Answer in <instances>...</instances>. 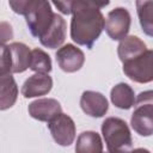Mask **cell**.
<instances>
[{
	"label": "cell",
	"instance_id": "cell-1",
	"mask_svg": "<svg viewBox=\"0 0 153 153\" xmlns=\"http://www.w3.org/2000/svg\"><path fill=\"white\" fill-rule=\"evenodd\" d=\"M106 5H109V1H72L71 37L76 44L85 45L88 49L92 48L105 26V19L100 8Z\"/></svg>",
	"mask_w": 153,
	"mask_h": 153
},
{
	"label": "cell",
	"instance_id": "cell-2",
	"mask_svg": "<svg viewBox=\"0 0 153 153\" xmlns=\"http://www.w3.org/2000/svg\"><path fill=\"white\" fill-rule=\"evenodd\" d=\"M8 5L16 13L25 17L26 24L32 36L41 38L51 26L55 13L50 4L43 0H19L8 1Z\"/></svg>",
	"mask_w": 153,
	"mask_h": 153
},
{
	"label": "cell",
	"instance_id": "cell-3",
	"mask_svg": "<svg viewBox=\"0 0 153 153\" xmlns=\"http://www.w3.org/2000/svg\"><path fill=\"white\" fill-rule=\"evenodd\" d=\"M102 134L109 153H131V134L123 120L118 117L105 118L102 123Z\"/></svg>",
	"mask_w": 153,
	"mask_h": 153
},
{
	"label": "cell",
	"instance_id": "cell-4",
	"mask_svg": "<svg viewBox=\"0 0 153 153\" xmlns=\"http://www.w3.org/2000/svg\"><path fill=\"white\" fill-rule=\"evenodd\" d=\"M130 117L133 129L141 136L153 135V90L141 92L135 99Z\"/></svg>",
	"mask_w": 153,
	"mask_h": 153
},
{
	"label": "cell",
	"instance_id": "cell-5",
	"mask_svg": "<svg viewBox=\"0 0 153 153\" xmlns=\"http://www.w3.org/2000/svg\"><path fill=\"white\" fill-rule=\"evenodd\" d=\"M123 72L135 82L153 81V50H146L137 57L123 63Z\"/></svg>",
	"mask_w": 153,
	"mask_h": 153
},
{
	"label": "cell",
	"instance_id": "cell-6",
	"mask_svg": "<svg viewBox=\"0 0 153 153\" xmlns=\"http://www.w3.org/2000/svg\"><path fill=\"white\" fill-rule=\"evenodd\" d=\"M105 31L114 41H122L130 29V14L124 7H116L110 11L105 19Z\"/></svg>",
	"mask_w": 153,
	"mask_h": 153
},
{
	"label": "cell",
	"instance_id": "cell-7",
	"mask_svg": "<svg viewBox=\"0 0 153 153\" xmlns=\"http://www.w3.org/2000/svg\"><path fill=\"white\" fill-rule=\"evenodd\" d=\"M48 128L56 143L60 146H69L75 139V124L74 121L66 114H60L50 122Z\"/></svg>",
	"mask_w": 153,
	"mask_h": 153
},
{
	"label": "cell",
	"instance_id": "cell-8",
	"mask_svg": "<svg viewBox=\"0 0 153 153\" xmlns=\"http://www.w3.org/2000/svg\"><path fill=\"white\" fill-rule=\"evenodd\" d=\"M56 61L63 72L73 73L82 67L85 62V55L78 47L73 44H66L57 50Z\"/></svg>",
	"mask_w": 153,
	"mask_h": 153
},
{
	"label": "cell",
	"instance_id": "cell-9",
	"mask_svg": "<svg viewBox=\"0 0 153 153\" xmlns=\"http://www.w3.org/2000/svg\"><path fill=\"white\" fill-rule=\"evenodd\" d=\"M29 115L42 122H50L53 118L62 114L60 103L54 98H41L32 102L29 108Z\"/></svg>",
	"mask_w": 153,
	"mask_h": 153
},
{
	"label": "cell",
	"instance_id": "cell-10",
	"mask_svg": "<svg viewBox=\"0 0 153 153\" xmlns=\"http://www.w3.org/2000/svg\"><path fill=\"white\" fill-rule=\"evenodd\" d=\"M7 47L8 57H10V72L12 73H23L30 68L31 62V50L27 45L20 42L11 43Z\"/></svg>",
	"mask_w": 153,
	"mask_h": 153
},
{
	"label": "cell",
	"instance_id": "cell-11",
	"mask_svg": "<svg viewBox=\"0 0 153 153\" xmlns=\"http://www.w3.org/2000/svg\"><path fill=\"white\" fill-rule=\"evenodd\" d=\"M53 87V79L48 74L36 73L27 78L22 86V94L25 98H32L47 94Z\"/></svg>",
	"mask_w": 153,
	"mask_h": 153
},
{
	"label": "cell",
	"instance_id": "cell-12",
	"mask_svg": "<svg viewBox=\"0 0 153 153\" xmlns=\"http://www.w3.org/2000/svg\"><path fill=\"white\" fill-rule=\"evenodd\" d=\"M80 106L86 115L91 117H102L106 114L109 104L102 93L85 91L80 98Z\"/></svg>",
	"mask_w": 153,
	"mask_h": 153
},
{
	"label": "cell",
	"instance_id": "cell-13",
	"mask_svg": "<svg viewBox=\"0 0 153 153\" xmlns=\"http://www.w3.org/2000/svg\"><path fill=\"white\" fill-rule=\"evenodd\" d=\"M65 38H66V22L61 16L55 13L51 26L39 38V42L42 45L49 49H55L59 48L65 42Z\"/></svg>",
	"mask_w": 153,
	"mask_h": 153
},
{
	"label": "cell",
	"instance_id": "cell-14",
	"mask_svg": "<svg viewBox=\"0 0 153 153\" xmlns=\"http://www.w3.org/2000/svg\"><path fill=\"white\" fill-rule=\"evenodd\" d=\"M146 50V44L136 36H127L120 42L117 47V54L122 63L137 57Z\"/></svg>",
	"mask_w": 153,
	"mask_h": 153
},
{
	"label": "cell",
	"instance_id": "cell-15",
	"mask_svg": "<svg viewBox=\"0 0 153 153\" xmlns=\"http://www.w3.org/2000/svg\"><path fill=\"white\" fill-rule=\"evenodd\" d=\"M0 109L6 110L11 108L18 96V87L12 74L0 75Z\"/></svg>",
	"mask_w": 153,
	"mask_h": 153
},
{
	"label": "cell",
	"instance_id": "cell-16",
	"mask_svg": "<svg viewBox=\"0 0 153 153\" xmlns=\"http://www.w3.org/2000/svg\"><path fill=\"white\" fill-rule=\"evenodd\" d=\"M111 102L118 109L128 110L135 104V94L133 88L124 82H120L115 85L110 93Z\"/></svg>",
	"mask_w": 153,
	"mask_h": 153
},
{
	"label": "cell",
	"instance_id": "cell-17",
	"mask_svg": "<svg viewBox=\"0 0 153 153\" xmlns=\"http://www.w3.org/2000/svg\"><path fill=\"white\" fill-rule=\"evenodd\" d=\"M75 153H103V142L96 131H82L75 143Z\"/></svg>",
	"mask_w": 153,
	"mask_h": 153
},
{
	"label": "cell",
	"instance_id": "cell-18",
	"mask_svg": "<svg viewBox=\"0 0 153 153\" xmlns=\"http://www.w3.org/2000/svg\"><path fill=\"white\" fill-rule=\"evenodd\" d=\"M136 10L142 31L153 37V1H136Z\"/></svg>",
	"mask_w": 153,
	"mask_h": 153
},
{
	"label": "cell",
	"instance_id": "cell-19",
	"mask_svg": "<svg viewBox=\"0 0 153 153\" xmlns=\"http://www.w3.org/2000/svg\"><path fill=\"white\" fill-rule=\"evenodd\" d=\"M30 69L36 73L48 74L51 71V60L49 55L42 49H32L31 50V62Z\"/></svg>",
	"mask_w": 153,
	"mask_h": 153
},
{
	"label": "cell",
	"instance_id": "cell-20",
	"mask_svg": "<svg viewBox=\"0 0 153 153\" xmlns=\"http://www.w3.org/2000/svg\"><path fill=\"white\" fill-rule=\"evenodd\" d=\"M53 4L63 14H71L72 13V1H54Z\"/></svg>",
	"mask_w": 153,
	"mask_h": 153
},
{
	"label": "cell",
	"instance_id": "cell-21",
	"mask_svg": "<svg viewBox=\"0 0 153 153\" xmlns=\"http://www.w3.org/2000/svg\"><path fill=\"white\" fill-rule=\"evenodd\" d=\"M12 37V30H11V25H8L7 23L2 22L1 23V45H5V42L7 39H10Z\"/></svg>",
	"mask_w": 153,
	"mask_h": 153
},
{
	"label": "cell",
	"instance_id": "cell-22",
	"mask_svg": "<svg viewBox=\"0 0 153 153\" xmlns=\"http://www.w3.org/2000/svg\"><path fill=\"white\" fill-rule=\"evenodd\" d=\"M131 153H151V152L145 148H136V149H133Z\"/></svg>",
	"mask_w": 153,
	"mask_h": 153
}]
</instances>
